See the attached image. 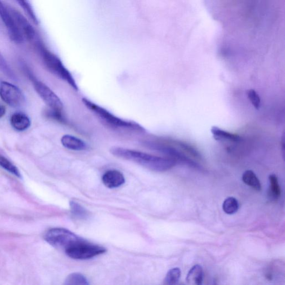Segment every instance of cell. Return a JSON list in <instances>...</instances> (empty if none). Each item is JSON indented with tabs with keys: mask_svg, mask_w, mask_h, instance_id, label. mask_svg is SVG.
<instances>
[{
	"mask_svg": "<svg viewBox=\"0 0 285 285\" xmlns=\"http://www.w3.org/2000/svg\"><path fill=\"white\" fill-rule=\"evenodd\" d=\"M110 152L115 157L131 161L155 172H166L174 167L177 162L169 157H161L124 148L113 147Z\"/></svg>",
	"mask_w": 285,
	"mask_h": 285,
	"instance_id": "cell-1",
	"label": "cell"
},
{
	"mask_svg": "<svg viewBox=\"0 0 285 285\" xmlns=\"http://www.w3.org/2000/svg\"><path fill=\"white\" fill-rule=\"evenodd\" d=\"M30 43L36 47L47 69L59 78L65 81L75 91H78V86L70 72L66 68L59 58L46 48L39 35Z\"/></svg>",
	"mask_w": 285,
	"mask_h": 285,
	"instance_id": "cell-2",
	"label": "cell"
},
{
	"mask_svg": "<svg viewBox=\"0 0 285 285\" xmlns=\"http://www.w3.org/2000/svg\"><path fill=\"white\" fill-rule=\"evenodd\" d=\"M83 103L106 125L118 130L131 131L137 132H145V129L140 124L133 121L126 120L118 118L105 109L94 103L89 99L83 98Z\"/></svg>",
	"mask_w": 285,
	"mask_h": 285,
	"instance_id": "cell-3",
	"label": "cell"
},
{
	"mask_svg": "<svg viewBox=\"0 0 285 285\" xmlns=\"http://www.w3.org/2000/svg\"><path fill=\"white\" fill-rule=\"evenodd\" d=\"M145 145L152 150L164 154L168 156V157L174 159L177 162L179 161L183 163V164L196 169H201L199 165L187 157L179 149L174 148L173 146L171 140H149L145 142Z\"/></svg>",
	"mask_w": 285,
	"mask_h": 285,
	"instance_id": "cell-4",
	"label": "cell"
},
{
	"mask_svg": "<svg viewBox=\"0 0 285 285\" xmlns=\"http://www.w3.org/2000/svg\"><path fill=\"white\" fill-rule=\"evenodd\" d=\"M44 238L53 247L65 251L84 240L70 230L62 228L50 229Z\"/></svg>",
	"mask_w": 285,
	"mask_h": 285,
	"instance_id": "cell-5",
	"label": "cell"
},
{
	"mask_svg": "<svg viewBox=\"0 0 285 285\" xmlns=\"http://www.w3.org/2000/svg\"><path fill=\"white\" fill-rule=\"evenodd\" d=\"M65 252L73 259L85 260L105 253L106 249L84 240L66 250Z\"/></svg>",
	"mask_w": 285,
	"mask_h": 285,
	"instance_id": "cell-6",
	"label": "cell"
},
{
	"mask_svg": "<svg viewBox=\"0 0 285 285\" xmlns=\"http://www.w3.org/2000/svg\"><path fill=\"white\" fill-rule=\"evenodd\" d=\"M0 97L6 104L12 107L21 106L25 101L22 91L16 86L5 81L0 84Z\"/></svg>",
	"mask_w": 285,
	"mask_h": 285,
	"instance_id": "cell-7",
	"label": "cell"
},
{
	"mask_svg": "<svg viewBox=\"0 0 285 285\" xmlns=\"http://www.w3.org/2000/svg\"><path fill=\"white\" fill-rule=\"evenodd\" d=\"M0 17H2L12 42L17 44L23 43L24 38L15 19L13 18L11 11L6 8L1 0H0Z\"/></svg>",
	"mask_w": 285,
	"mask_h": 285,
	"instance_id": "cell-8",
	"label": "cell"
},
{
	"mask_svg": "<svg viewBox=\"0 0 285 285\" xmlns=\"http://www.w3.org/2000/svg\"><path fill=\"white\" fill-rule=\"evenodd\" d=\"M33 86L40 97L52 110L62 111L63 104L50 88L41 81L31 77Z\"/></svg>",
	"mask_w": 285,
	"mask_h": 285,
	"instance_id": "cell-9",
	"label": "cell"
},
{
	"mask_svg": "<svg viewBox=\"0 0 285 285\" xmlns=\"http://www.w3.org/2000/svg\"><path fill=\"white\" fill-rule=\"evenodd\" d=\"M10 11L13 18L15 19L24 38H26L30 42L31 41L38 35V33L34 28H33L31 24L28 22V20L21 13L12 9H11Z\"/></svg>",
	"mask_w": 285,
	"mask_h": 285,
	"instance_id": "cell-10",
	"label": "cell"
},
{
	"mask_svg": "<svg viewBox=\"0 0 285 285\" xmlns=\"http://www.w3.org/2000/svg\"><path fill=\"white\" fill-rule=\"evenodd\" d=\"M102 181L106 187L112 189L123 185L125 183V178L120 172L117 170H110L104 174Z\"/></svg>",
	"mask_w": 285,
	"mask_h": 285,
	"instance_id": "cell-11",
	"label": "cell"
},
{
	"mask_svg": "<svg viewBox=\"0 0 285 285\" xmlns=\"http://www.w3.org/2000/svg\"><path fill=\"white\" fill-rule=\"evenodd\" d=\"M61 142L65 148L73 151H85L88 148L86 142L82 139L71 135H64L61 139Z\"/></svg>",
	"mask_w": 285,
	"mask_h": 285,
	"instance_id": "cell-12",
	"label": "cell"
},
{
	"mask_svg": "<svg viewBox=\"0 0 285 285\" xmlns=\"http://www.w3.org/2000/svg\"><path fill=\"white\" fill-rule=\"evenodd\" d=\"M214 139L218 141L240 142L242 138L239 135L221 130L218 127L213 126L211 130Z\"/></svg>",
	"mask_w": 285,
	"mask_h": 285,
	"instance_id": "cell-13",
	"label": "cell"
},
{
	"mask_svg": "<svg viewBox=\"0 0 285 285\" xmlns=\"http://www.w3.org/2000/svg\"><path fill=\"white\" fill-rule=\"evenodd\" d=\"M10 121L13 128L19 131H25L31 125L29 117L26 115L21 113L13 114L12 115Z\"/></svg>",
	"mask_w": 285,
	"mask_h": 285,
	"instance_id": "cell-14",
	"label": "cell"
},
{
	"mask_svg": "<svg viewBox=\"0 0 285 285\" xmlns=\"http://www.w3.org/2000/svg\"><path fill=\"white\" fill-rule=\"evenodd\" d=\"M203 272L202 267L197 264L189 270L186 277V282L188 284L200 285L202 283Z\"/></svg>",
	"mask_w": 285,
	"mask_h": 285,
	"instance_id": "cell-15",
	"label": "cell"
},
{
	"mask_svg": "<svg viewBox=\"0 0 285 285\" xmlns=\"http://www.w3.org/2000/svg\"><path fill=\"white\" fill-rule=\"evenodd\" d=\"M242 179L243 182L249 187L253 188L257 191H261V183L253 171L247 170L244 172Z\"/></svg>",
	"mask_w": 285,
	"mask_h": 285,
	"instance_id": "cell-16",
	"label": "cell"
},
{
	"mask_svg": "<svg viewBox=\"0 0 285 285\" xmlns=\"http://www.w3.org/2000/svg\"><path fill=\"white\" fill-rule=\"evenodd\" d=\"M270 188L269 195L271 199L277 200L281 195V190L279 185V181L277 176L274 174H271L269 176Z\"/></svg>",
	"mask_w": 285,
	"mask_h": 285,
	"instance_id": "cell-17",
	"label": "cell"
},
{
	"mask_svg": "<svg viewBox=\"0 0 285 285\" xmlns=\"http://www.w3.org/2000/svg\"><path fill=\"white\" fill-rule=\"evenodd\" d=\"M71 213L74 218L78 220H86L90 216V213L87 210L79 204L78 203L75 201L70 202Z\"/></svg>",
	"mask_w": 285,
	"mask_h": 285,
	"instance_id": "cell-18",
	"label": "cell"
},
{
	"mask_svg": "<svg viewBox=\"0 0 285 285\" xmlns=\"http://www.w3.org/2000/svg\"><path fill=\"white\" fill-rule=\"evenodd\" d=\"M223 211L228 215H233L238 211L239 204L238 201L234 198H228L224 201L222 206Z\"/></svg>",
	"mask_w": 285,
	"mask_h": 285,
	"instance_id": "cell-19",
	"label": "cell"
},
{
	"mask_svg": "<svg viewBox=\"0 0 285 285\" xmlns=\"http://www.w3.org/2000/svg\"><path fill=\"white\" fill-rule=\"evenodd\" d=\"M64 283L67 285H88L90 284L85 276L78 273L72 274L67 276Z\"/></svg>",
	"mask_w": 285,
	"mask_h": 285,
	"instance_id": "cell-20",
	"label": "cell"
},
{
	"mask_svg": "<svg viewBox=\"0 0 285 285\" xmlns=\"http://www.w3.org/2000/svg\"><path fill=\"white\" fill-rule=\"evenodd\" d=\"M0 167L3 168L6 171L15 175L18 178H22V175L17 168L2 155H0Z\"/></svg>",
	"mask_w": 285,
	"mask_h": 285,
	"instance_id": "cell-21",
	"label": "cell"
},
{
	"mask_svg": "<svg viewBox=\"0 0 285 285\" xmlns=\"http://www.w3.org/2000/svg\"><path fill=\"white\" fill-rule=\"evenodd\" d=\"M181 276V271L179 268H173L169 270L166 276L165 283L169 285L177 284Z\"/></svg>",
	"mask_w": 285,
	"mask_h": 285,
	"instance_id": "cell-22",
	"label": "cell"
},
{
	"mask_svg": "<svg viewBox=\"0 0 285 285\" xmlns=\"http://www.w3.org/2000/svg\"><path fill=\"white\" fill-rule=\"evenodd\" d=\"M247 97L256 110H259L261 106V99L259 94L254 90L246 91Z\"/></svg>",
	"mask_w": 285,
	"mask_h": 285,
	"instance_id": "cell-23",
	"label": "cell"
},
{
	"mask_svg": "<svg viewBox=\"0 0 285 285\" xmlns=\"http://www.w3.org/2000/svg\"><path fill=\"white\" fill-rule=\"evenodd\" d=\"M0 70L11 79H15L14 74L13 73L1 52H0Z\"/></svg>",
	"mask_w": 285,
	"mask_h": 285,
	"instance_id": "cell-24",
	"label": "cell"
},
{
	"mask_svg": "<svg viewBox=\"0 0 285 285\" xmlns=\"http://www.w3.org/2000/svg\"><path fill=\"white\" fill-rule=\"evenodd\" d=\"M62 111H57L52 110L50 109V110L47 111L45 113L47 117L57 120L60 122H64L65 119L62 115Z\"/></svg>",
	"mask_w": 285,
	"mask_h": 285,
	"instance_id": "cell-25",
	"label": "cell"
},
{
	"mask_svg": "<svg viewBox=\"0 0 285 285\" xmlns=\"http://www.w3.org/2000/svg\"><path fill=\"white\" fill-rule=\"evenodd\" d=\"M6 110L4 106L0 105V118H2L5 114Z\"/></svg>",
	"mask_w": 285,
	"mask_h": 285,
	"instance_id": "cell-26",
	"label": "cell"
},
{
	"mask_svg": "<svg viewBox=\"0 0 285 285\" xmlns=\"http://www.w3.org/2000/svg\"><path fill=\"white\" fill-rule=\"evenodd\" d=\"M281 144H282V152H283V158H284V134L283 135V137H282V141L281 142Z\"/></svg>",
	"mask_w": 285,
	"mask_h": 285,
	"instance_id": "cell-27",
	"label": "cell"
},
{
	"mask_svg": "<svg viewBox=\"0 0 285 285\" xmlns=\"http://www.w3.org/2000/svg\"><path fill=\"white\" fill-rule=\"evenodd\" d=\"M24 1V0H16V2L17 3H21V2H23Z\"/></svg>",
	"mask_w": 285,
	"mask_h": 285,
	"instance_id": "cell-28",
	"label": "cell"
}]
</instances>
